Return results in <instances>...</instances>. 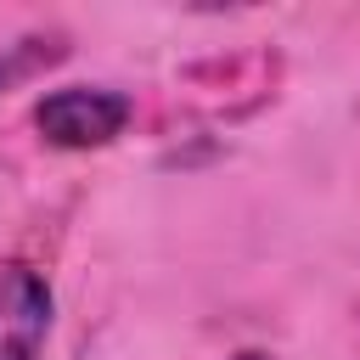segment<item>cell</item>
Masks as SVG:
<instances>
[{
	"instance_id": "cell-3",
	"label": "cell",
	"mask_w": 360,
	"mask_h": 360,
	"mask_svg": "<svg viewBox=\"0 0 360 360\" xmlns=\"http://www.w3.org/2000/svg\"><path fill=\"white\" fill-rule=\"evenodd\" d=\"M62 56H68V45H62L56 34H22V39L0 45V90L34 79V73H45V68H56Z\"/></svg>"
},
{
	"instance_id": "cell-4",
	"label": "cell",
	"mask_w": 360,
	"mask_h": 360,
	"mask_svg": "<svg viewBox=\"0 0 360 360\" xmlns=\"http://www.w3.org/2000/svg\"><path fill=\"white\" fill-rule=\"evenodd\" d=\"M231 360H270V354H264V349H236Z\"/></svg>"
},
{
	"instance_id": "cell-2",
	"label": "cell",
	"mask_w": 360,
	"mask_h": 360,
	"mask_svg": "<svg viewBox=\"0 0 360 360\" xmlns=\"http://www.w3.org/2000/svg\"><path fill=\"white\" fill-rule=\"evenodd\" d=\"M51 338V287L34 264H0V360H39Z\"/></svg>"
},
{
	"instance_id": "cell-1",
	"label": "cell",
	"mask_w": 360,
	"mask_h": 360,
	"mask_svg": "<svg viewBox=\"0 0 360 360\" xmlns=\"http://www.w3.org/2000/svg\"><path fill=\"white\" fill-rule=\"evenodd\" d=\"M135 101L124 90H107V84H62L51 96H39L34 107V129L62 146V152H90V146H107L124 135Z\"/></svg>"
}]
</instances>
